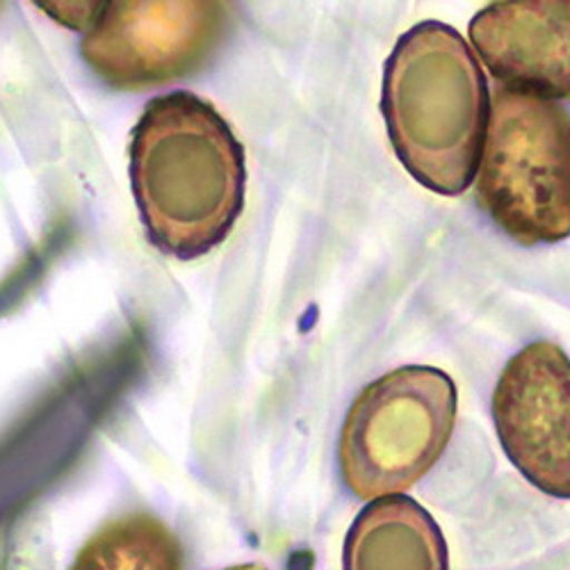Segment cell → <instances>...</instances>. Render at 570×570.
<instances>
[{
  "label": "cell",
  "instance_id": "1",
  "mask_svg": "<svg viewBox=\"0 0 570 570\" xmlns=\"http://www.w3.org/2000/svg\"><path fill=\"white\" fill-rule=\"evenodd\" d=\"M130 187L149 243L169 258L199 261L245 210V149L210 101L171 91L151 99L132 128Z\"/></svg>",
  "mask_w": 570,
  "mask_h": 570
},
{
  "label": "cell",
  "instance_id": "2",
  "mask_svg": "<svg viewBox=\"0 0 570 570\" xmlns=\"http://www.w3.org/2000/svg\"><path fill=\"white\" fill-rule=\"evenodd\" d=\"M382 112L395 156L422 187L459 197L478 178L491 91L452 26L422 21L397 39L384 67Z\"/></svg>",
  "mask_w": 570,
  "mask_h": 570
},
{
  "label": "cell",
  "instance_id": "3",
  "mask_svg": "<svg viewBox=\"0 0 570 570\" xmlns=\"http://www.w3.org/2000/svg\"><path fill=\"white\" fill-rule=\"evenodd\" d=\"M474 187L480 206L518 245L568 240L570 112L500 85Z\"/></svg>",
  "mask_w": 570,
  "mask_h": 570
},
{
  "label": "cell",
  "instance_id": "4",
  "mask_svg": "<svg viewBox=\"0 0 570 570\" xmlns=\"http://www.w3.org/2000/svg\"><path fill=\"white\" fill-rule=\"evenodd\" d=\"M456 386L432 365H404L365 386L347 411L338 461L358 500L409 491L443 456L456 422Z\"/></svg>",
  "mask_w": 570,
  "mask_h": 570
},
{
  "label": "cell",
  "instance_id": "5",
  "mask_svg": "<svg viewBox=\"0 0 570 570\" xmlns=\"http://www.w3.org/2000/svg\"><path fill=\"white\" fill-rule=\"evenodd\" d=\"M226 6L206 0L91 3L80 53L106 85L145 91L202 71L226 32Z\"/></svg>",
  "mask_w": 570,
  "mask_h": 570
},
{
  "label": "cell",
  "instance_id": "6",
  "mask_svg": "<svg viewBox=\"0 0 570 570\" xmlns=\"http://www.w3.org/2000/svg\"><path fill=\"white\" fill-rule=\"evenodd\" d=\"M493 422L522 478L570 500V358L557 343L537 341L509 358L493 391Z\"/></svg>",
  "mask_w": 570,
  "mask_h": 570
},
{
  "label": "cell",
  "instance_id": "7",
  "mask_svg": "<svg viewBox=\"0 0 570 570\" xmlns=\"http://www.w3.org/2000/svg\"><path fill=\"white\" fill-rule=\"evenodd\" d=\"M493 78L548 101H570V0L491 3L468 26Z\"/></svg>",
  "mask_w": 570,
  "mask_h": 570
},
{
  "label": "cell",
  "instance_id": "8",
  "mask_svg": "<svg viewBox=\"0 0 570 570\" xmlns=\"http://www.w3.org/2000/svg\"><path fill=\"white\" fill-rule=\"evenodd\" d=\"M343 570H448L436 520L406 495L372 500L352 522Z\"/></svg>",
  "mask_w": 570,
  "mask_h": 570
},
{
  "label": "cell",
  "instance_id": "9",
  "mask_svg": "<svg viewBox=\"0 0 570 570\" xmlns=\"http://www.w3.org/2000/svg\"><path fill=\"white\" fill-rule=\"evenodd\" d=\"M183 546L167 522L149 511H130L94 532L69 570H183Z\"/></svg>",
  "mask_w": 570,
  "mask_h": 570
},
{
  "label": "cell",
  "instance_id": "10",
  "mask_svg": "<svg viewBox=\"0 0 570 570\" xmlns=\"http://www.w3.org/2000/svg\"><path fill=\"white\" fill-rule=\"evenodd\" d=\"M224 570H267L263 563H243V566H230Z\"/></svg>",
  "mask_w": 570,
  "mask_h": 570
}]
</instances>
